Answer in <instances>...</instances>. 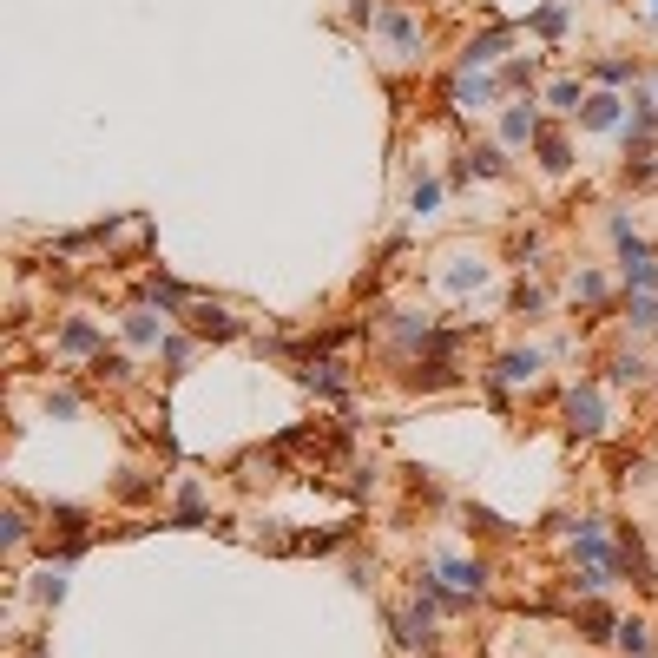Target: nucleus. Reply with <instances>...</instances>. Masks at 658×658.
Here are the masks:
<instances>
[{"label": "nucleus", "mask_w": 658, "mask_h": 658, "mask_svg": "<svg viewBox=\"0 0 658 658\" xmlns=\"http://www.w3.org/2000/svg\"><path fill=\"white\" fill-rule=\"evenodd\" d=\"M191 310V329H204V336H237V323L224 310H204V303H185Z\"/></svg>", "instance_id": "7"}, {"label": "nucleus", "mask_w": 658, "mask_h": 658, "mask_svg": "<svg viewBox=\"0 0 658 658\" xmlns=\"http://www.w3.org/2000/svg\"><path fill=\"white\" fill-rule=\"evenodd\" d=\"M468 165H474V172H481V178H501V172H507V158H501V145H481V152H474V158H468Z\"/></svg>", "instance_id": "14"}, {"label": "nucleus", "mask_w": 658, "mask_h": 658, "mask_svg": "<svg viewBox=\"0 0 658 658\" xmlns=\"http://www.w3.org/2000/svg\"><path fill=\"white\" fill-rule=\"evenodd\" d=\"M507 40H514L507 27H487L481 40H468V53H461V73H474V66H494V60L507 53Z\"/></svg>", "instance_id": "3"}, {"label": "nucleus", "mask_w": 658, "mask_h": 658, "mask_svg": "<svg viewBox=\"0 0 658 658\" xmlns=\"http://www.w3.org/2000/svg\"><path fill=\"white\" fill-rule=\"evenodd\" d=\"M441 580H448V593L455 599H481V586H487V566L481 560H441Z\"/></svg>", "instance_id": "2"}, {"label": "nucleus", "mask_w": 658, "mask_h": 658, "mask_svg": "<svg viewBox=\"0 0 658 658\" xmlns=\"http://www.w3.org/2000/svg\"><path fill=\"white\" fill-rule=\"evenodd\" d=\"M619 652H626V658H652V639H645L639 619H626V626H619Z\"/></svg>", "instance_id": "12"}, {"label": "nucleus", "mask_w": 658, "mask_h": 658, "mask_svg": "<svg viewBox=\"0 0 658 658\" xmlns=\"http://www.w3.org/2000/svg\"><path fill=\"white\" fill-rule=\"evenodd\" d=\"M652 369H645L639 356H612V382H645Z\"/></svg>", "instance_id": "16"}, {"label": "nucleus", "mask_w": 658, "mask_h": 658, "mask_svg": "<svg viewBox=\"0 0 658 658\" xmlns=\"http://www.w3.org/2000/svg\"><path fill=\"white\" fill-rule=\"evenodd\" d=\"M632 329H645V336L658 329V297H652V290H639V297H632Z\"/></svg>", "instance_id": "13"}, {"label": "nucleus", "mask_w": 658, "mask_h": 658, "mask_svg": "<svg viewBox=\"0 0 658 658\" xmlns=\"http://www.w3.org/2000/svg\"><path fill=\"white\" fill-rule=\"evenodd\" d=\"M533 369H540V356H533V349L520 356V349H514V356H501V369H494V382H533Z\"/></svg>", "instance_id": "9"}, {"label": "nucleus", "mask_w": 658, "mask_h": 658, "mask_svg": "<svg viewBox=\"0 0 658 658\" xmlns=\"http://www.w3.org/2000/svg\"><path fill=\"white\" fill-rule=\"evenodd\" d=\"M33 593H40V599H60L66 580H60V573H40V586H33Z\"/></svg>", "instance_id": "26"}, {"label": "nucleus", "mask_w": 658, "mask_h": 658, "mask_svg": "<svg viewBox=\"0 0 658 658\" xmlns=\"http://www.w3.org/2000/svg\"><path fill=\"white\" fill-rule=\"evenodd\" d=\"M560 27H566V0H553V7L533 14V33H560Z\"/></svg>", "instance_id": "17"}, {"label": "nucleus", "mask_w": 658, "mask_h": 658, "mask_svg": "<svg viewBox=\"0 0 658 658\" xmlns=\"http://www.w3.org/2000/svg\"><path fill=\"white\" fill-rule=\"evenodd\" d=\"M547 99H553V106H566V112H580V106H586V99H580V86H573V79H560V86H553Z\"/></svg>", "instance_id": "21"}, {"label": "nucleus", "mask_w": 658, "mask_h": 658, "mask_svg": "<svg viewBox=\"0 0 658 658\" xmlns=\"http://www.w3.org/2000/svg\"><path fill=\"white\" fill-rule=\"evenodd\" d=\"M126 336H132V343H158V323H152V316H126Z\"/></svg>", "instance_id": "22"}, {"label": "nucleus", "mask_w": 658, "mask_h": 658, "mask_svg": "<svg viewBox=\"0 0 658 658\" xmlns=\"http://www.w3.org/2000/svg\"><path fill=\"white\" fill-rule=\"evenodd\" d=\"M408 204H415V211H422V218H428V211H435V204H441V185H435V178H422V185L408 191Z\"/></svg>", "instance_id": "18"}, {"label": "nucleus", "mask_w": 658, "mask_h": 658, "mask_svg": "<svg viewBox=\"0 0 658 658\" xmlns=\"http://www.w3.org/2000/svg\"><path fill=\"white\" fill-rule=\"evenodd\" d=\"M566 428H573V435H606V402H599V389L566 395Z\"/></svg>", "instance_id": "1"}, {"label": "nucleus", "mask_w": 658, "mask_h": 658, "mask_svg": "<svg viewBox=\"0 0 658 658\" xmlns=\"http://www.w3.org/2000/svg\"><path fill=\"white\" fill-rule=\"evenodd\" d=\"M494 86H501V79H487V73H461V79H455V106H481V99H494Z\"/></svg>", "instance_id": "6"}, {"label": "nucleus", "mask_w": 658, "mask_h": 658, "mask_svg": "<svg viewBox=\"0 0 658 658\" xmlns=\"http://www.w3.org/2000/svg\"><path fill=\"white\" fill-rule=\"evenodd\" d=\"M514 310L533 316V310H540V290H527V283H520V290H514Z\"/></svg>", "instance_id": "25"}, {"label": "nucleus", "mask_w": 658, "mask_h": 658, "mask_svg": "<svg viewBox=\"0 0 658 658\" xmlns=\"http://www.w3.org/2000/svg\"><path fill=\"white\" fill-rule=\"evenodd\" d=\"M99 369H106L112 382H126V376H132V362H126V356H99Z\"/></svg>", "instance_id": "24"}, {"label": "nucleus", "mask_w": 658, "mask_h": 658, "mask_svg": "<svg viewBox=\"0 0 658 658\" xmlns=\"http://www.w3.org/2000/svg\"><path fill=\"white\" fill-rule=\"evenodd\" d=\"M60 349H66V356H93V349H99L93 323H66V329H60Z\"/></svg>", "instance_id": "10"}, {"label": "nucleus", "mask_w": 658, "mask_h": 658, "mask_svg": "<svg viewBox=\"0 0 658 658\" xmlns=\"http://www.w3.org/2000/svg\"><path fill=\"white\" fill-rule=\"evenodd\" d=\"M599 290H606V283L593 277V270H580V277H573V297H586V303H599Z\"/></svg>", "instance_id": "23"}, {"label": "nucleus", "mask_w": 658, "mask_h": 658, "mask_svg": "<svg viewBox=\"0 0 658 658\" xmlns=\"http://www.w3.org/2000/svg\"><path fill=\"white\" fill-rule=\"evenodd\" d=\"M382 33H389L402 53H422V27H415L408 14H382Z\"/></svg>", "instance_id": "5"}, {"label": "nucleus", "mask_w": 658, "mask_h": 658, "mask_svg": "<svg viewBox=\"0 0 658 658\" xmlns=\"http://www.w3.org/2000/svg\"><path fill=\"white\" fill-rule=\"evenodd\" d=\"M593 73L606 79V86H626V79H639V66H632V60H599Z\"/></svg>", "instance_id": "15"}, {"label": "nucleus", "mask_w": 658, "mask_h": 658, "mask_svg": "<svg viewBox=\"0 0 658 658\" xmlns=\"http://www.w3.org/2000/svg\"><path fill=\"white\" fill-rule=\"evenodd\" d=\"M507 145H520V139H533V132H540V112H533V106H507Z\"/></svg>", "instance_id": "8"}, {"label": "nucleus", "mask_w": 658, "mask_h": 658, "mask_svg": "<svg viewBox=\"0 0 658 658\" xmlns=\"http://www.w3.org/2000/svg\"><path fill=\"white\" fill-rule=\"evenodd\" d=\"M501 86H533V53H527V60H507V66H501Z\"/></svg>", "instance_id": "19"}, {"label": "nucleus", "mask_w": 658, "mask_h": 658, "mask_svg": "<svg viewBox=\"0 0 658 658\" xmlns=\"http://www.w3.org/2000/svg\"><path fill=\"white\" fill-rule=\"evenodd\" d=\"M580 126H593V132H612V126H619V99H612V93H593V99L580 106Z\"/></svg>", "instance_id": "4"}, {"label": "nucleus", "mask_w": 658, "mask_h": 658, "mask_svg": "<svg viewBox=\"0 0 658 658\" xmlns=\"http://www.w3.org/2000/svg\"><path fill=\"white\" fill-rule=\"evenodd\" d=\"M533 139H540V165H547V172H566V165H573V158H566V139H560V132H533Z\"/></svg>", "instance_id": "11"}, {"label": "nucleus", "mask_w": 658, "mask_h": 658, "mask_svg": "<svg viewBox=\"0 0 658 658\" xmlns=\"http://www.w3.org/2000/svg\"><path fill=\"white\" fill-rule=\"evenodd\" d=\"M580 626H586V639H606V632H612V612H606V606H586Z\"/></svg>", "instance_id": "20"}]
</instances>
